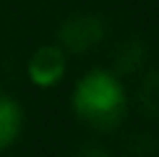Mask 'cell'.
<instances>
[{
    "mask_svg": "<svg viewBox=\"0 0 159 157\" xmlns=\"http://www.w3.org/2000/svg\"><path fill=\"white\" fill-rule=\"evenodd\" d=\"M73 110L97 128H112L125 113V89L112 71H89L73 89Z\"/></svg>",
    "mask_w": 159,
    "mask_h": 157,
    "instance_id": "6da1fadb",
    "label": "cell"
},
{
    "mask_svg": "<svg viewBox=\"0 0 159 157\" xmlns=\"http://www.w3.org/2000/svg\"><path fill=\"white\" fill-rule=\"evenodd\" d=\"M104 37V26L97 16H86V13H78V16H70L68 21H63L60 31H57V39H60V47L65 52H81L91 50L94 45L102 42Z\"/></svg>",
    "mask_w": 159,
    "mask_h": 157,
    "instance_id": "7a4b0ae2",
    "label": "cell"
},
{
    "mask_svg": "<svg viewBox=\"0 0 159 157\" xmlns=\"http://www.w3.org/2000/svg\"><path fill=\"white\" fill-rule=\"evenodd\" d=\"M65 65H68V58H65V50L60 45H42V47L29 58L26 74H29L31 84L47 89V87H55L63 78Z\"/></svg>",
    "mask_w": 159,
    "mask_h": 157,
    "instance_id": "3957f363",
    "label": "cell"
},
{
    "mask_svg": "<svg viewBox=\"0 0 159 157\" xmlns=\"http://www.w3.org/2000/svg\"><path fill=\"white\" fill-rule=\"evenodd\" d=\"M21 121H24V115H21L18 102L11 100V97H5V94H0V152L8 149L18 139Z\"/></svg>",
    "mask_w": 159,
    "mask_h": 157,
    "instance_id": "277c9868",
    "label": "cell"
},
{
    "mask_svg": "<svg viewBox=\"0 0 159 157\" xmlns=\"http://www.w3.org/2000/svg\"><path fill=\"white\" fill-rule=\"evenodd\" d=\"M141 105L149 115L159 118V71H151V74L143 78L141 84Z\"/></svg>",
    "mask_w": 159,
    "mask_h": 157,
    "instance_id": "5b68a950",
    "label": "cell"
}]
</instances>
